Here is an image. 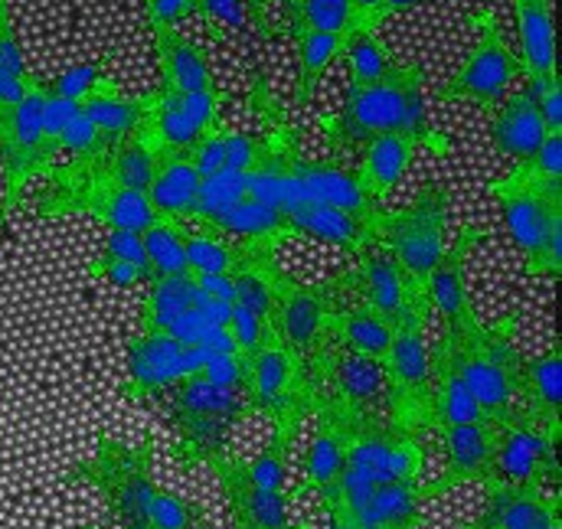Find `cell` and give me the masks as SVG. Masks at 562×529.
Here are the masks:
<instances>
[{
  "label": "cell",
  "instance_id": "obj_1",
  "mask_svg": "<svg viewBox=\"0 0 562 529\" xmlns=\"http://www.w3.org/2000/svg\"><path fill=\"white\" fill-rule=\"evenodd\" d=\"M69 484L95 491L105 514L79 529H210L196 500L164 491L154 481V441L99 435L92 458L69 464Z\"/></svg>",
  "mask_w": 562,
  "mask_h": 529
},
{
  "label": "cell",
  "instance_id": "obj_2",
  "mask_svg": "<svg viewBox=\"0 0 562 529\" xmlns=\"http://www.w3.org/2000/svg\"><path fill=\"white\" fill-rule=\"evenodd\" d=\"M422 86H425V69L419 63H400L376 86H350L344 109L337 115L321 119L330 160L340 164L347 154H357L370 137L380 134H406L416 137L422 147L448 150L445 137L428 122Z\"/></svg>",
  "mask_w": 562,
  "mask_h": 529
},
{
  "label": "cell",
  "instance_id": "obj_3",
  "mask_svg": "<svg viewBox=\"0 0 562 529\" xmlns=\"http://www.w3.org/2000/svg\"><path fill=\"white\" fill-rule=\"evenodd\" d=\"M517 324L520 317L507 314L494 324L477 320L461 334H438L464 386L477 398L481 418L491 425H517V383L527 360L517 344Z\"/></svg>",
  "mask_w": 562,
  "mask_h": 529
},
{
  "label": "cell",
  "instance_id": "obj_4",
  "mask_svg": "<svg viewBox=\"0 0 562 529\" xmlns=\"http://www.w3.org/2000/svg\"><path fill=\"white\" fill-rule=\"evenodd\" d=\"M487 190L504 210L524 271L533 278H562V180H547L530 164H517Z\"/></svg>",
  "mask_w": 562,
  "mask_h": 529
},
{
  "label": "cell",
  "instance_id": "obj_5",
  "mask_svg": "<svg viewBox=\"0 0 562 529\" xmlns=\"http://www.w3.org/2000/svg\"><path fill=\"white\" fill-rule=\"evenodd\" d=\"M170 415L177 425V441L170 458L183 468H210L229 454V431L236 421L249 418L239 390H220L206 376L193 373L170 390Z\"/></svg>",
  "mask_w": 562,
  "mask_h": 529
},
{
  "label": "cell",
  "instance_id": "obj_6",
  "mask_svg": "<svg viewBox=\"0 0 562 529\" xmlns=\"http://www.w3.org/2000/svg\"><path fill=\"white\" fill-rule=\"evenodd\" d=\"M243 398L249 415H266L272 421V435H281L291 444L321 405L304 363L276 337L259 353L243 360Z\"/></svg>",
  "mask_w": 562,
  "mask_h": 529
},
{
  "label": "cell",
  "instance_id": "obj_7",
  "mask_svg": "<svg viewBox=\"0 0 562 529\" xmlns=\"http://www.w3.org/2000/svg\"><path fill=\"white\" fill-rule=\"evenodd\" d=\"M46 79L36 76L33 89L10 109H0V220L20 203L33 177H43L56 164V150L46 140Z\"/></svg>",
  "mask_w": 562,
  "mask_h": 529
},
{
  "label": "cell",
  "instance_id": "obj_8",
  "mask_svg": "<svg viewBox=\"0 0 562 529\" xmlns=\"http://www.w3.org/2000/svg\"><path fill=\"white\" fill-rule=\"evenodd\" d=\"M448 183L435 180L422 187L413 203L403 210H386L376 246L403 268V274L425 288V278L448 249Z\"/></svg>",
  "mask_w": 562,
  "mask_h": 529
},
{
  "label": "cell",
  "instance_id": "obj_9",
  "mask_svg": "<svg viewBox=\"0 0 562 529\" xmlns=\"http://www.w3.org/2000/svg\"><path fill=\"white\" fill-rule=\"evenodd\" d=\"M471 23L477 26V43L468 49L458 72L438 89V102H468L487 112L507 99L517 79H527V69L504 40L501 23L491 10L471 13Z\"/></svg>",
  "mask_w": 562,
  "mask_h": 529
},
{
  "label": "cell",
  "instance_id": "obj_10",
  "mask_svg": "<svg viewBox=\"0 0 562 529\" xmlns=\"http://www.w3.org/2000/svg\"><path fill=\"white\" fill-rule=\"evenodd\" d=\"M340 304L337 278L301 281L281 271L276 281V304L269 314L272 337L284 350H291L301 363H307L324 344L334 340V314Z\"/></svg>",
  "mask_w": 562,
  "mask_h": 529
},
{
  "label": "cell",
  "instance_id": "obj_11",
  "mask_svg": "<svg viewBox=\"0 0 562 529\" xmlns=\"http://www.w3.org/2000/svg\"><path fill=\"white\" fill-rule=\"evenodd\" d=\"M334 278H337L344 297L357 301L360 307L373 311L376 317H383L393 327L425 320V314L431 311L425 288L413 284L403 274V268L393 262L380 246L363 249L357 256V264L337 271Z\"/></svg>",
  "mask_w": 562,
  "mask_h": 529
},
{
  "label": "cell",
  "instance_id": "obj_12",
  "mask_svg": "<svg viewBox=\"0 0 562 529\" xmlns=\"http://www.w3.org/2000/svg\"><path fill=\"white\" fill-rule=\"evenodd\" d=\"M390 415L413 431H428V398H431V350L425 344V320L403 324L393 334L390 353L383 360Z\"/></svg>",
  "mask_w": 562,
  "mask_h": 529
},
{
  "label": "cell",
  "instance_id": "obj_13",
  "mask_svg": "<svg viewBox=\"0 0 562 529\" xmlns=\"http://www.w3.org/2000/svg\"><path fill=\"white\" fill-rule=\"evenodd\" d=\"M223 102L226 89L183 95L157 86L154 92H147L144 140L150 144V150H193L203 134L223 122Z\"/></svg>",
  "mask_w": 562,
  "mask_h": 529
},
{
  "label": "cell",
  "instance_id": "obj_14",
  "mask_svg": "<svg viewBox=\"0 0 562 529\" xmlns=\"http://www.w3.org/2000/svg\"><path fill=\"white\" fill-rule=\"evenodd\" d=\"M210 350L183 344L160 330H140L128 347V383L125 396L147 398L170 393L180 380L193 376Z\"/></svg>",
  "mask_w": 562,
  "mask_h": 529
},
{
  "label": "cell",
  "instance_id": "obj_15",
  "mask_svg": "<svg viewBox=\"0 0 562 529\" xmlns=\"http://www.w3.org/2000/svg\"><path fill=\"white\" fill-rule=\"evenodd\" d=\"M481 239H487V229L461 226L458 236L448 239V249L441 252L431 274L425 278L428 307L438 314L441 330H448V334H461L471 324H477V311H474V301L468 291V259Z\"/></svg>",
  "mask_w": 562,
  "mask_h": 529
},
{
  "label": "cell",
  "instance_id": "obj_16",
  "mask_svg": "<svg viewBox=\"0 0 562 529\" xmlns=\"http://www.w3.org/2000/svg\"><path fill=\"white\" fill-rule=\"evenodd\" d=\"M438 444L445 454V464L431 484H422L425 500H435L461 484H487L494 481V451H497V431L491 421H468V425H448L438 428Z\"/></svg>",
  "mask_w": 562,
  "mask_h": 529
},
{
  "label": "cell",
  "instance_id": "obj_17",
  "mask_svg": "<svg viewBox=\"0 0 562 529\" xmlns=\"http://www.w3.org/2000/svg\"><path fill=\"white\" fill-rule=\"evenodd\" d=\"M497 451H494V481L520 484V487H543L562 484L560 444L527 425H494Z\"/></svg>",
  "mask_w": 562,
  "mask_h": 529
},
{
  "label": "cell",
  "instance_id": "obj_18",
  "mask_svg": "<svg viewBox=\"0 0 562 529\" xmlns=\"http://www.w3.org/2000/svg\"><path fill=\"white\" fill-rule=\"evenodd\" d=\"M210 471L220 481L226 510H229V529H304L288 520V500L284 491H266L249 474L243 458L223 454L210 464Z\"/></svg>",
  "mask_w": 562,
  "mask_h": 529
},
{
  "label": "cell",
  "instance_id": "obj_19",
  "mask_svg": "<svg viewBox=\"0 0 562 529\" xmlns=\"http://www.w3.org/2000/svg\"><path fill=\"white\" fill-rule=\"evenodd\" d=\"M517 425H527L550 441L562 438V347L543 357H527L517 383Z\"/></svg>",
  "mask_w": 562,
  "mask_h": 529
},
{
  "label": "cell",
  "instance_id": "obj_20",
  "mask_svg": "<svg viewBox=\"0 0 562 529\" xmlns=\"http://www.w3.org/2000/svg\"><path fill=\"white\" fill-rule=\"evenodd\" d=\"M562 524V500L543 494V487L520 484H484V504L464 529H550Z\"/></svg>",
  "mask_w": 562,
  "mask_h": 529
},
{
  "label": "cell",
  "instance_id": "obj_21",
  "mask_svg": "<svg viewBox=\"0 0 562 529\" xmlns=\"http://www.w3.org/2000/svg\"><path fill=\"white\" fill-rule=\"evenodd\" d=\"M154 177L147 187V200L157 213V220L190 226L196 220L203 173L196 170L190 150H154Z\"/></svg>",
  "mask_w": 562,
  "mask_h": 529
},
{
  "label": "cell",
  "instance_id": "obj_22",
  "mask_svg": "<svg viewBox=\"0 0 562 529\" xmlns=\"http://www.w3.org/2000/svg\"><path fill=\"white\" fill-rule=\"evenodd\" d=\"M154 36V56H157V72H160V89L170 92H216V76L210 66V56L190 40L183 36L177 26H164L154 23L150 26Z\"/></svg>",
  "mask_w": 562,
  "mask_h": 529
},
{
  "label": "cell",
  "instance_id": "obj_23",
  "mask_svg": "<svg viewBox=\"0 0 562 529\" xmlns=\"http://www.w3.org/2000/svg\"><path fill=\"white\" fill-rule=\"evenodd\" d=\"M284 220H288L291 236L330 243V246L347 249L350 256H360L363 249L376 246V236L383 226V223H370V220L350 216L344 210H334L327 203H301V206L288 210Z\"/></svg>",
  "mask_w": 562,
  "mask_h": 529
},
{
  "label": "cell",
  "instance_id": "obj_24",
  "mask_svg": "<svg viewBox=\"0 0 562 529\" xmlns=\"http://www.w3.org/2000/svg\"><path fill=\"white\" fill-rule=\"evenodd\" d=\"M79 112L112 147L144 137L147 128V95H125L105 76L86 95H79Z\"/></svg>",
  "mask_w": 562,
  "mask_h": 529
},
{
  "label": "cell",
  "instance_id": "obj_25",
  "mask_svg": "<svg viewBox=\"0 0 562 529\" xmlns=\"http://www.w3.org/2000/svg\"><path fill=\"white\" fill-rule=\"evenodd\" d=\"M514 13L520 33V63L533 89L560 82L553 0H514Z\"/></svg>",
  "mask_w": 562,
  "mask_h": 529
},
{
  "label": "cell",
  "instance_id": "obj_26",
  "mask_svg": "<svg viewBox=\"0 0 562 529\" xmlns=\"http://www.w3.org/2000/svg\"><path fill=\"white\" fill-rule=\"evenodd\" d=\"M487 119H491V144H494L497 157H507L514 164L533 160V154L540 150L543 137H547L533 89L517 92V95L504 99L501 105L487 109Z\"/></svg>",
  "mask_w": 562,
  "mask_h": 529
},
{
  "label": "cell",
  "instance_id": "obj_27",
  "mask_svg": "<svg viewBox=\"0 0 562 529\" xmlns=\"http://www.w3.org/2000/svg\"><path fill=\"white\" fill-rule=\"evenodd\" d=\"M419 147V140L416 137H406V134H380V137H370L357 150L360 154L357 180H360L363 193L383 203L400 187V180L409 173L413 157H416Z\"/></svg>",
  "mask_w": 562,
  "mask_h": 529
},
{
  "label": "cell",
  "instance_id": "obj_28",
  "mask_svg": "<svg viewBox=\"0 0 562 529\" xmlns=\"http://www.w3.org/2000/svg\"><path fill=\"white\" fill-rule=\"evenodd\" d=\"M196 226L213 229L236 243H284V239H291L284 213L276 203H266L252 193H246L243 200H236L233 206H226L223 213H216L210 220H196Z\"/></svg>",
  "mask_w": 562,
  "mask_h": 529
},
{
  "label": "cell",
  "instance_id": "obj_29",
  "mask_svg": "<svg viewBox=\"0 0 562 529\" xmlns=\"http://www.w3.org/2000/svg\"><path fill=\"white\" fill-rule=\"evenodd\" d=\"M481 421V405L464 386L461 373L454 370L441 340L431 344V398H428V431L448 425Z\"/></svg>",
  "mask_w": 562,
  "mask_h": 529
},
{
  "label": "cell",
  "instance_id": "obj_30",
  "mask_svg": "<svg viewBox=\"0 0 562 529\" xmlns=\"http://www.w3.org/2000/svg\"><path fill=\"white\" fill-rule=\"evenodd\" d=\"M425 504L428 500L422 494V477L419 481H390L370 491V497L363 500L353 520L370 529H416L422 524Z\"/></svg>",
  "mask_w": 562,
  "mask_h": 529
},
{
  "label": "cell",
  "instance_id": "obj_31",
  "mask_svg": "<svg viewBox=\"0 0 562 529\" xmlns=\"http://www.w3.org/2000/svg\"><path fill=\"white\" fill-rule=\"evenodd\" d=\"M393 334H396L393 324H386L373 311H367L357 301L340 294V304H337V314H334V340L344 350H350L357 357H367V360L383 367V360L390 353V344H393Z\"/></svg>",
  "mask_w": 562,
  "mask_h": 529
},
{
  "label": "cell",
  "instance_id": "obj_32",
  "mask_svg": "<svg viewBox=\"0 0 562 529\" xmlns=\"http://www.w3.org/2000/svg\"><path fill=\"white\" fill-rule=\"evenodd\" d=\"M314 418H317V431H314V438L304 448V458H301V484L294 487V497H304L311 491L321 494L347 468V441H344V431L327 415H314Z\"/></svg>",
  "mask_w": 562,
  "mask_h": 529
},
{
  "label": "cell",
  "instance_id": "obj_33",
  "mask_svg": "<svg viewBox=\"0 0 562 529\" xmlns=\"http://www.w3.org/2000/svg\"><path fill=\"white\" fill-rule=\"evenodd\" d=\"M350 33H294L291 36L294 49H297V95H294L297 109H304L311 102L321 76L344 56V46H347Z\"/></svg>",
  "mask_w": 562,
  "mask_h": 529
},
{
  "label": "cell",
  "instance_id": "obj_34",
  "mask_svg": "<svg viewBox=\"0 0 562 529\" xmlns=\"http://www.w3.org/2000/svg\"><path fill=\"white\" fill-rule=\"evenodd\" d=\"M281 10L279 33H350L353 16L347 0H276Z\"/></svg>",
  "mask_w": 562,
  "mask_h": 529
},
{
  "label": "cell",
  "instance_id": "obj_35",
  "mask_svg": "<svg viewBox=\"0 0 562 529\" xmlns=\"http://www.w3.org/2000/svg\"><path fill=\"white\" fill-rule=\"evenodd\" d=\"M272 3L276 0H196V16L216 33L223 30H243L252 26L259 36L272 40L276 36V20H272Z\"/></svg>",
  "mask_w": 562,
  "mask_h": 529
},
{
  "label": "cell",
  "instance_id": "obj_36",
  "mask_svg": "<svg viewBox=\"0 0 562 529\" xmlns=\"http://www.w3.org/2000/svg\"><path fill=\"white\" fill-rule=\"evenodd\" d=\"M33 82H36V76L23 63L10 0H0V109L16 105L33 89Z\"/></svg>",
  "mask_w": 562,
  "mask_h": 529
},
{
  "label": "cell",
  "instance_id": "obj_37",
  "mask_svg": "<svg viewBox=\"0 0 562 529\" xmlns=\"http://www.w3.org/2000/svg\"><path fill=\"white\" fill-rule=\"evenodd\" d=\"M344 59L350 69V86H376L400 66L390 46L376 36V30H360V26L347 36Z\"/></svg>",
  "mask_w": 562,
  "mask_h": 529
},
{
  "label": "cell",
  "instance_id": "obj_38",
  "mask_svg": "<svg viewBox=\"0 0 562 529\" xmlns=\"http://www.w3.org/2000/svg\"><path fill=\"white\" fill-rule=\"evenodd\" d=\"M140 239L150 262V281L187 274V226L157 220L147 233H140Z\"/></svg>",
  "mask_w": 562,
  "mask_h": 529
},
{
  "label": "cell",
  "instance_id": "obj_39",
  "mask_svg": "<svg viewBox=\"0 0 562 529\" xmlns=\"http://www.w3.org/2000/svg\"><path fill=\"white\" fill-rule=\"evenodd\" d=\"M154 150L144 137H135V140H125L112 150V157L105 160V180L119 183V187H128V190H140L147 193L150 187V177H154Z\"/></svg>",
  "mask_w": 562,
  "mask_h": 529
},
{
  "label": "cell",
  "instance_id": "obj_40",
  "mask_svg": "<svg viewBox=\"0 0 562 529\" xmlns=\"http://www.w3.org/2000/svg\"><path fill=\"white\" fill-rule=\"evenodd\" d=\"M291 448H294L291 441H284L281 435H272L269 444H266L256 458L243 461V464H246V474H249L259 487H266V491H284Z\"/></svg>",
  "mask_w": 562,
  "mask_h": 529
},
{
  "label": "cell",
  "instance_id": "obj_41",
  "mask_svg": "<svg viewBox=\"0 0 562 529\" xmlns=\"http://www.w3.org/2000/svg\"><path fill=\"white\" fill-rule=\"evenodd\" d=\"M226 334L236 347V357H252L259 353L269 340H272V327H269V317H259L246 307H229L226 314Z\"/></svg>",
  "mask_w": 562,
  "mask_h": 529
},
{
  "label": "cell",
  "instance_id": "obj_42",
  "mask_svg": "<svg viewBox=\"0 0 562 529\" xmlns=\"http://www.w3.org/2000/svg\"><path fill=\"white\" fill-rule=\"evenodd\" d=\"M102 259H115V262H128L140 268L147 278H150V262H147V252H144V239L140 233H125V229H105V239H102ZM150 284V281H147Z\"/></svg>",
  "mask_w": 562,
  "mask_h": 529
},
{
  "label": "cell",
  "instance_id": "obj_43",
  "mask_svg": "<svg viewBox=\"0 0 562 529\" xmlns=\"http://www.w3.org/2000/svg\"><path fill=\"white\" fill-rule=\"evenodd\" d=\"M89 278H99V281H109L112 288H122V291H132L138 284H147L150 278L128 262H115V259H95L89 264Z\"/></svg>",
  "mask_w": 562,
  "mask_h": 529
},
{
  "label": "cell",
  "instance_id": "obj_44",
  "mask_svg": "<svg viewBox=\"0 0 562 529\" xmlns=\"http://www.w3.org/2000/svg\"><path fill=\"white\" fill-rule=\"evenodd\" d=\"M190 13H196V0H144V20H147V26H154V23L177 26Z\"/></svg>",
  "mask_w": 562,
  "mask_h": 529
},
{
  "label": "cell",
  "instance_id": "obj_45",
  "mask_svg": "<svg viewBox=\"0 0 562 529\" xmlns=\"http://www.w3.org/2000/svg\"><path fill=\"white\" fill-rule=\"evenodd\" d=\"M527 164L547 180H562V134H547L540 150Z\"/></svg>",
  "mask_w": 562,
  "mask_h": 529
},
{
  "label": "cell",
  "instance_id": "obj_46",
  "mask_svg": "<svg viewBox=\"0 0 562 529\" xmlns=\"http://www.w3.org/2000/svg\"><path fill=\"white\" fill-rule=\"evenodd\" d=\"M347 3H350L353 26H360V30H380V23L390 20L383 0H347Z\"/></svg>",
  "mask_w": 562,
  "mask_h": 529
},
{
  "label": "cell",
  "instance_id": "obj_47",
  "mask_svg": "<svg viewBox=\"0 0 562 529\" xmlns=\"http://www.w3.org/2000/svg\"><path fill=\"white\" fill-rule=\"evenodd\" d=\"M383 3H386V16H396V13H409L422 0H383Z\"/></svg>",
  "mask_w": 562,
  "mask_h": 529
},
{
  "label": "cell",
  "instance_id": "obj_48",
  "mask_svg": "<svg viewBox=\"0 0 562 529\" xmlns=\"http://www.w3.org/2000/svg\"><path fill=\"white\" fill-rule=\"evenodd\" d=\"M330 529H370V527H363V524H357V520H330Z\"/></svg>",
  "mask_w": 562,
  "mask_h": 529
}]
</instances>
